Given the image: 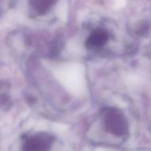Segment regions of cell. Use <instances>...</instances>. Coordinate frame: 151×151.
Here are the masks:
<instances>
[{
  "mask_svg": "<svg viewBox=\"0 0 151 151\" xmlns=\"http://www.w3.org/2000/svg\"><path fill=\"white\" fill-rule=\"evenodd\" d=\"M52 144V137L39 133L29 137L24 142L22 151H49Z\"/></svg>",
  "mask_w": 151,
  "mask_h": 151,
  "instance_id": "cell-2",
  "label": "cell"
},
{
  "mask_svg": "<svg viewBox=\"0 0 151 151\" xmlns=\"http://www.w3.org/2000/svg\"><path fill=\"white\" fill-rule=\"evenodd\" d=\"M103 122L105 129L114 136L122 137L128 131V123L125 116L116 109H108L103 111Z\"/></svg>",
  "mask_w": 151,
  "mask_h": 151,
  "instance_id": "cell-1",
  "label": "cell"
},
{
  "mask_svg": "<svg viewBox=\"0 0 151 151\" xmlns=\"http://www.w3.org/2000/svg\"><path fill=\"white\" fill-rule=\"evenodd\" d=\"M107 34L103 31L94 32L88 38L87 44L91 47H98L103 46L107 41Z\"/></svg>",
  "mask_w": 151,
  "mask_h": 151,
  "instance_id": "cell-3",
  "label": "cell"
}]
</instances>
